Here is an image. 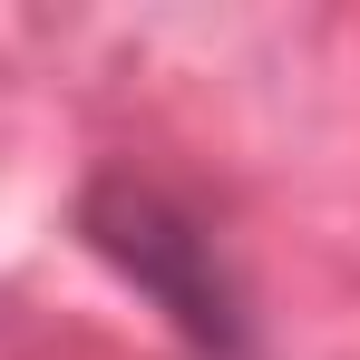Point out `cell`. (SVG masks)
<instances>
[{
  "mask_svg": "<svg viewBox=\"0 0 360 360\" xmlns=\"http://www.w3.org/2000/svg\"><path fill=\"white\" fill-rule=\"evenodd\" d=\"M78 234L98 243V263H117L205 360H243V341H253L243 331V292L224 273V253H214V234L185 214L176 195H156L136 176H108V185H88Z\"/></svg>",
  "mask_w": 360,
  "mask_h": 360,
  "instance_id": "1",
  "label": "cell"
}]
</instances>
